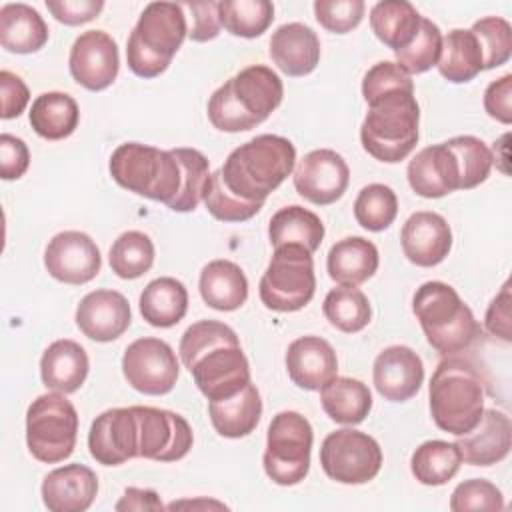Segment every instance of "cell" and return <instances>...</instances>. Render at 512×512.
<instances>
[{
	"instance_id": "7c38bea8",
	"label": "cell",
	"mask_w": 512,
	"mask_h": 512,
	"mask_svg": "<svg viewBox=\"0 0 512 512\" xmlns=\"http://www.w3.org/2000/svg\"><path fill=\"white\" fill-rule=\"evenodd\" d=\"M324 474L340 484H366L382 468V448L366 432L340 428L330 432L320 446Z\"/></svg>"
},
{
	"instance_id": "d4e9b609",
	"label": "cell",
	"mask_w": 512,
	"mask_h": 512,
	"mask_svg": "<svg viewBox=\"0 0 512 512\" xmlns=\"http://www.w3.org/2000/svg\"><path fill=\"white\" fill-rule=\"evenodd\" d=\"M290 380L302 390H320L338 372V358L328 340L300 336L286 350Z\"/></svg>"
},
{
	"instance_id": "52a82bcc",
	"label": "cell",
	"mask_w": 512,
	"mask_h": 512,
	"mask_svg": "<svg viewBox=\"0 0 512 512\" xmlns=\"http://www.w3.org/2000/svg\"><path fill=\"white\" fill-rule=\"evenodd\" d=\"M186 36L188 24L182 4L150 2L126 42L128 68L140 78L160 76Z\"/></svg>"
},
{
	"instance_id": "2e32d148",
	"label": "cell",
	"mask_w": 512,
	"mask_h": 512,
	"mask_svg": "<svg viewBox=\"0 0 512 512\" xmlns=\"http://www.w3.org/2000/svg\"><path fill=\"white\" fill-rule=\"evenodd\" d=\"M44 266L58 282L80 286L98 276L102 256L96 242L86 232L64 230L48 242Z\"/></svg>"
},
{
	"instance_id": "ba28073f",
	"label": "cell",
	"mask_w": 512,
	"mask_h": 512,
	"mask_svg": "<svg viewBox=\"0 0 512 512\" xmlns=\"http://www.w3.org/2000/svg\"><path fill=\"white\" fill-rule=\"evenodd\" d=\"M114 182L138 196L170 204L182 186V168L172 150L124 142L110 156Z\"/></svg>"
},
{
	"instance_id": "5bb4252c",
	"label": "cell",
	"mask_w": 512,
	"mask_h": 512,
	"mask_svg": "<svg viewBox=\"0 0 512 512\" xmlns=\"http://www.w3.org/2000/svg\"><path fill=\"white\" fill-rule=\"evenodd\" d=\"M132 408L138 424V458L174 462L188 454L194 436L184 416L154 406Z\"/></svg>"
},
{
	"instance_id": "d590c367",
	"label": "cell",
	"mask_w": 512,
	"mask_h": 512,
	"mask_svg": "<svg viewBox=\"0 0 512 512\" xmlns=\"http://www.w3.org/2000/svg\"><path fill=\"white\" fill-rule=\"evenodd\" d=\"M422 16L406 0H382L370 10V28L394 52L408 46L420 28Z\"/></svg>"
},
{
	"instance_id": "603a6c76",
	"label": "cell",
	"mask_w": 512,
	"mask_h": 512,
	"mask_svg": "<svg viewBox=\"0 0 512 512\" xmlns=\"http://www.w3.org/2000/svg\"><path fill=\"white\" fill-rule=\"evenodd\" d=\"M40 494L50 512H84L98 494V478L84 464H66L44 476Z\"/></svg>"
},
{
	"instance_id": "44dd1931",
	"label": "cell",
	"mask_w": 512,
	"mask_h": 512,
	"mask_svg": "<svg viewBox=\"0 0 512 512\" xmlns=\"http://www.w3.org/2000/svg\"><path fill=\"white\" fill-rule=\"evenodd\" d=\"M404 256L422 268L440 264L452 248V230L444 216L420 210L408 216L400 232Z\"/></svg>"
},
{
	"instance_id": "9a60e30c",
	"label": "cell",
	"mask_w": 512,
	"mask_h": 512,
	"mask_svg": "<svg viewBox=\"0 0 512 512\" xmlns=\"http://www.w3.org/2000/svg\"><path fill=\"white\" fill-rule=\"evenodd\" d=\"M350 182L346 160L330 148L308 152L294 170L296 192L318 206H328L340 200Z\"/></svg>"
},
{
	"instance_id": "8d00e7d4",
	"label": "cell",
	"mask_w": 512,
	"mask_h": 512,
	"mask_svg": "<svg viewBox=\"0 0 512 512\" xmlns=\"http://www.w3.org/2000/svg\"><path fill=\"white\" fill-rule=\"evenodd\" d=\"M28 118L38 136L46 140H64L76 130L80 110L70 94L44 92L32 102Z\"/></svg>"
},
{
	"instance_id": "277c9868",
	"label": "cell",
	"mask_w": 512,
	"mask_h": 512,
	"mask_svg": "<svg viewBox=\"0 0 512 512\" xmlns=\"http://www.w3.org/2000/svg\"><path fill=\"white\" fill-rule=\"evenodd\" d=\"M366 104L368 114L360 126L362 148L386 164L404 160L418 144L420 106L414 86L388 88Z\"/></svg>"
},
{
	"instance_id": "f35d334b",
	"label": "cell",
	"mask_w": 512,
	"mask_h": 512,
	"mask_svg": "<svg viewBox=\"0 0 512 512\" xmlns=\"http://www.w3.org/2000/svg\"><path fill=\"white\" fill-rule=\"evenodd\" d=\"M322 312L336 330L346 334L364 330L372 318L370 302L356 286L332 288L324 298Z\"/></svg>"
},
{
	"instance_id": "e0dca14e",
	"label": "cell",
	"mask_w": 512,
	"mask_h": 512,
	"mask_svg": "<svg viewBox=\"0 0 512 512\" xmlns=\"http://www.w3.org/2000/svg\"><path fill=\"white\" fill-rule=\"evenodd\" d=\"M68 66L72 78L86 90H104L118 76V46L108 32L86 30L74 40L68 56Z\"/></svg>"
},
{
	"instance_id": "f6af8a7d",
	"label": "cell",
	"mask_w": 512,
	"mask_h": 512,
	"mask_svg": "<svg viewBox=\"0 0 512 512\" xmlns=\"http://www.w3.org/2000/svg\"><path fill=\"white\" fill-rule=\"evenodd\" d=\"M456 156L460 168V190H470L480 186L494 164L490 148L476 136H454L446 140Z\"/></svg>"
},
{
	"instance_id": "83f0119b",
	"label": "cell",
	"mask_w": 512,
	"mask_h": 512,
	"mask_svg": "<svg viewBox=\"0 0 512 512\" xmlns=\"http://www.w3.org/2000/svg\"><path fill=\"white\" fill-rule=\"evenodd\" d=\"M378 262V248L370 240L348 236L328 250L326 270L340 286H360L376 274Z\"/></svg>"
},
{
	"instance_id": "1f68e13d",
	"label": "cell",
	"mask_w": 512,
	"mask_h": 512,
	"mask_svg": "<svg viewBox=\"0 0 512 512\" xmlns=\"http://www.w3.org/2000/svg\"><path fill=\"white\" fill-rule=\"evenodd\" d=\"M140 314L154 328L176 326L188 310L186 286L172 278L160 276L146 284L140 294Z\"/></svg>"
},
{
	"instance_id": "d6a6232c",
	"label": "cell",
	"mask_w": 512,
	"mask_h": 512,
	"mask_svg": "<svg viewBox=\"0 0 512 512\" xmlns=\"http://www.w3.org/2000/svg\"><path fill=\"white\" fill-rule=\"evenodd\" d=\"M320 402L330 420L354 426L368 416L372 408V392L356 378L334 376L320 388Z\"/></svg>"
},
{
	"instance_id": "6f0895ef",
	"label": "cell",
	"mask_w": 512,
	"mask_h": 512,
	"mask_svg": "<svg viewBox=\"0 0 512 512\" xmlns=\"http://www.w3.org/2000/svg\"><path fill=\"white\" fill-rule=\"evenodd\" d=\"M484 326L492 336L510 342V282H506L500 294L490 302L484 318Z\"/></svg>"
},
{
	"instance_id": "5b68a950",
	"label": "cell",
	"mask_w": 512,
	"mask_h": 512,
	"mask_svg": "<svg viewBox=\"0 0 512 512\" xmlns=\"http://www.w3.org/2000/svg\"><path fill=\"white\" fill-rule=\"evenodd\" d=\"M434 424L454 436L470 432L484 412L486 382L478 366L462 356H446L434 370L428 386Z\"/></svg>"
},
{
	"instance_id": "ffe728a7",
	"label": "cell",
	"mask_w": 512,
	"mask_h": 512,
	"mask_svg": "<svg viewBox=\"0 0 512 512\" xmlns=\"http://www.w3.org/2000/svg\"><path fill=\"white\" fill-rule=\"evenodd\" d=\"M372 378L384 400L406 402L416 396L424 382V364L412 348L388 346L376 356Z\"/></svg>"
},
{
	"instance_id": "7bdbcfd3",
	"label": "cell",
	"mask_w": 512,
	"mask_h": 512,
	"mask_svg": "<svg viewBox=\"0 0 512 512\" xmlns=\"http://www.w3.org/2000/svg\"><path fill=\"white\" fill-rule=\"evenodd\" d=\"M396 214L398 198L386 184H368L354 200V218L364 230L382 232L396 220Z\"/></svg>"
},
{
	"instance_id": "7a4b0ae2",
	"label": "cell",
	"mask_w": 512,
	"mask_h": 512,
	"mask_svg": "<svg viewBox=\"0 0 512 512\" xmlns=\"http://www.w3.org/2000/svg\"><path fill=\"white\" fill-rule=\"evenodd\" d=\"M296 162L294 144L276 134H260L234 148L218 168L222 184L244 202L264 204L292 172Z\"/></svg>"
},
{
	"instance_id": "74e56055",
	"label": "cell",
	"mask_w": 512,
	"mask_h": 512,
	"mask_svg": "<svg viewBox=\"0 0 512 512\" xmlns=\"http://www.w3.org/2000/svg\"><path fill=\"white\" fill-rule=\"evenodd\" d=\"M462 456L454 442L428 440L422 442L410 458L414 478L424 486H442L460 470Z\"/></svg>"
},
{
	"instance_id": "30bf717a",
	"label": "cell",
	"mask_w": 512,
	"mask_h": 512,
	"mask_svg": "<svg viewBox=\"0 0 512 512\" xmlns=\"http://www.w3.org/2000/svg\"><path fill=\"white\" fill-rule=\"evenodd\" d=\"M314 290L316 274L312 254L298 244L274 248L258 286L262 304L276 312H296L312 300Z\"/></svg>"
},
{
	"instance_id": "7dc6e473",
	"label": "cell",
	"mask_w": 512,
	"mask_h": 512,
	"mask_svg": "<svg viewBox=\"0 0 512 512\" xmlns=\"http://www.w3.org/2000/svg\"><path fill=\"white\" fill-rule=\"evenodd\" d=\"M204 204L206 210L222 222H244L250 220L252 216H256L264 204H252V202H244L240 198H236L234 194L228 192V188L222 184L220 172H212L210 174V182L206 186L204 192Z\"/></svg>"
},
{
	"instance_id": "9f6ffc18",
	"label": "cell",
	"mask_w": 512,
	"mask_h": 512,
	"mask_svg": "<svg viewBox=\"0 0 512 512\" xmlns=\"http://www.w3.org/2000/svg\"><path fill=\"white\" fill-rule=\"evenodd\" d=\"M0 94H2V112H0V116L4 120L20 116L24 112L28 100H30L28 86L24 84V80L20 76H16L10 70L0 72Z\"/></svg>"
},
{
	"instance_id": "60d3db41",
	"label": "cell",
	"mask_w": 512,
	"mask_h": 512,
	"mask_svg": "<svg viewBox=\"0 0 512 512\" xmlns=\"http://www.w3.org/2000/svg\"><path fill=\"white\" fill-rule=\"evenodd\" d=\"M110 268L118 278L134 280L146 274L154 264V244L148 234L128 230L120 234L108 254Z\"/></svg>"
},
{
	"instance_id": "db71d44e",
	"label": "cell",
	"mask_w": 512,
	"mask_h": 512,
	"mask_svg": "<svg viewBox=\"0 0 512 512\" xmlns=\"http://www.w3.org/2000/svg\"><path fill=\"white\" fill-rule=\"evenodd\" d=\"M30 164V150L22 138L12 134L0 136V176L4 180H18Z\"/></svg>"
},
{
	"instance_id": "c3c4849f",
	"label": "cell",
	"mask_w": 512,
	"mask_h": 512,
	"mask_svg": "<svg viewBox=\"0 0 512 512\" xmlns=\"http://www.w3.org/2000/svg\"><path fill=\"white\" fill-rule=\"evenodd\" d=\"M452 512L468 510H504V496L496 484L484 478H472L460 482L450 496Z\"/></svg>"
},
{
	"instance_id": "680465c9",
	"label": "cell",
	"mask_w": 512,
	"mask_h": 512,
	"mask_svg": "<svg viewBox=\"0 0 512 512\" xmlns=\"http://www.w3.org/2000/svg\"><path fill=\"white\" fill-rule=\"evenodd\" d=\"M164 504L160 502L154 490L142 488H126L124 496L116 504V510H162Z\"/></svg>"
},
{
	"instance_id": "ab89813d",
	"label": "cell",
	"mask_w": 512,
	"mask_h": 512,
	"mask_svg": "<svg viewBox=\"0 0 512 512\" xmlns=\"http://www.w3.org/2000/svg\"><path fill=\"white\" fill-rule=\"evenodd\" d=\"M218 20L234 36L256 38L272 24L274 6L268 0H222L218 2Z\"/></svg>"
},
{
	"instance_id": "9c48e42d",
	"label": "cell",
	"mask_w": 512,
	"mask_h": 512,
	"mask_svg": "<svg viewBox=\"0 0 512 512\" xmlns=\"http://www.w3.org/2000/svg\"><path fill=\"white\" fill-rule=\"evenodd\" d=\"M78 412L62 392H48L32 400L26 412V444L44 464L66 460L76 446Z\"/></svg>"
},
{
	"instance_id": "ac0fdd59",
	"label": "cell",
	"mask_w": 512,
	"mask_h": 512,
	"mask_svg": "<svg viewBox=\"0 0 512 512\" xmlns=\"http://www.w3.org/2000/svg\"><path fill=\"white\" fill-rule=\"evenodd\" d=\"M90 456L104 466L138 458V424L134 408H110L96 416L88 432Z\"/></svg>"
},
{
	"instance_id": "e575fe53",
	"label": "cell",
	"mask_w": 512,
	"mask_h": 512,
	"mask_svg": "<svg viewBox=\"0 0 512 512\" xmlns=\"http://www.w3.org/2000/svg\"><path fill=\"white\" fill-rule=\"evenodd\" d=\"M270 244L274 248L284 244H298L314 254L324 238V224L322 220L308 208L298 204L280 208L268 224Z\"/></svg>"
},
{
	"instance_id": "484cf974",
	"label": "cell",
	"mask_w": 512,
	"mask_h": 512,
	"mask_svg": "<svg viewBox=\"0 0 512 512\" xmlns=\"http://www.w3.org/2000/svg\"><path fill=\"white\" fill-rule=\"evenodd\" d=\"M270 58L286 76H306L320 62V40L302 22L282 24L272 32Z\"/></svg>"
},
{
	"instance_id": "836d02e7",
	"label": "cell",
	"mask_w": 512,
	"mask_h": 512,
	"mask_svg": "<svg viewBox=\"0 0 512 512\" xmlns=\"http://www.w3.org/2000/svg\"><path fill=\"white\" fill-rule=\"evenodd\" d=\"M438 72L452 84L474 80L484 70L482 48L472 30L454 28L442 38Z\"/></svg>"
},
{
	"instance_id": "b9f144b4",
	"label": "cell",
	"mask_w": 512,
	"mask_h": 512,
	"mask_svg": "<svg viewBox=\"0 0 512 512\" xmlns=\"http://www.w3.org/2000/svg\"><path fill=\"white\" fill-rule=\"evenodd\" d=\"M172 154L182 168V186L168 208L174 212H192L204 198L206 186L210 182L208 158L196 148H172Z\"/></svg>"
},
{
	"instance_id": "cb8c5ba5",
	"label": "cell",
	"mask_w": 512,
	"mask_h": 512,
	"mask_svg": "<svg viewBox=\"0 0 512 512\" xmlns=\"http://www.w3.org/2000/svg\"><path fill=\"white\" fill-rule=\"evenodd\" d=\"M462 462L472 466H492L504 460L512 446L510 418L494 408L482 412L480 422L454 442Z\"/></svg>"
},
{
	"instance_id": "681fc988",
	"label": "cell",
	"mask_w": 512,
	"mask_h": 512,
	"mask_svg": "<svg viewBox=\"0 0 512 512\" xmlns=\"http://www.w3.org/2000/svg\"><path fill=\"white\" fill-rule=\"evenodd\" d=\"M362 0H316L314 14L322 28L334 34H346L356 28L364 16Z\"/></svg>"
},
{
	"instance_id": "4316f807",
	"label": "cell",
	"mask_w": 512,
	"mask_h": 512,
	"mask_svg": "<svg viewBox=\"0 0 512 512\" xmlns=\"http://www.w3.org/2000/svg\"><path fill=\"white\" fill-rule=\"evenodd\" d=\"M88 370L90 360L86 350L70 338H60L52 342L40 358L42 384L54 392H76L84 384Z\"/></svg>"
},
{
	"instance_id": "11a10c76",
	"label": "cell",
	"mask_w": 512,
	"mask_h": 512,
	"mask_svg": "<svg viewBox=\"0 0 512 512\" xmlns=\"http://www.w3.org/2000/svg\"><path fill=\"white\" fill-rule=\"evenodd\" d=\"M484 110L490 118L510 124L512 122V74L488 84L484 92Z\"/></svg>"
},
{
	"instance_id": "4dcf8cb0",
	"label": "cell",
	"mask_w": 512,
	"mask_h": 512,
	"mask_svg": "<svg viewBox=\"0 0 512 512\" xmlns=\"http://www.w3.org/2000/svg\"><path fill=\"white\" fill-rule=\"evenodd\" d=\"M48 42V26L28 4H4L0 10V44L8 52L32 54Z\"/></svg>"
},
{
	"instance_id": "ee69618b",
	"label": "cell",
	"mask_w": 512,
	"mask_h": 512,
	"mask_svg": "<svg viewBox=\"0 0 512 512\" xmlns=\"http://www.w3.org/2000/svg\"><path fill=\"white\" fill-rule=\"evenodd\" d=\"M442 50V32L440 28L428 20H420V28L412 42L400 50H396V64L408 74H422L438 64Z\"/></svg>"
},
{
	"instance_id": "8992f818",
	"label": "cell",
	"mask_w": 512,
	"mask_h": 512,
	"mask_svg": "<svg viewBox=\"0 0 512 512\" xmlns=\"http://www.w3.org/2000/svg\"><path fill=\"white\" fill-rule=\"evenodd\" d=\"M412 310L428 344L442 356L464 352L480 338V324L460 294L446 282H424L412 298Z\"/></svg>"
},
{
	"instance_id": "f5cc1de1",
	"label": "cell",
	"mask_w": 512,
	"mask_h": 512,
	"mask_svg": "<svg viewBox=\"0 0 512 512\" xmlns=\"http://www.w3.org/2000/svg\"><path fill=\"white\" fill-rule=\"evenodd\" d=\"M46 8L50 14L66 24V26H78L94 20L102 8V0H46Z\"/></svg>"
},
{
	"instance_id": "6da1fadb",
	"label": "cell",
	"mask_w": 512,
	"mask_h": 512,
	"mask_svg": "<svg viewBox=\"0 0 512 512\" xmlns=\"http://www.w3.org/2000/svg\"><path fill=\"white\" fill-rule=\"evenodd\" d=\"M178 352L208 402L230 398L252 382L240 340L224 322H194L182 334Z\"/></svg>"
},
{
	"instance_id": "8fae6325",
	"label": "cell",
	"mask_w": 512,
	"mask_h": 512,
	"mask_svg": "<svg viewBox=\"0 0 512 512\" xmlns=\"http://www.w3.org/2000/svg\"><path fill=\"white\" fill-rule=\"evenodd\" d=\"M312 426L294 410L278 412L266 434L264 472L278 486H294L302 482L310 470Z\"/></svg>"
},
{
	"instance_id": "f546056e",
	"label": "cell",
	"mask_w": 512,
	"mask_h": 512,
	"mask_svg": "<svg viewBox=\"0 0 512 512\" xmlns=\"http://www.w3.org/2000/svg\"><path fill=\"white\" fill-rule=\"evenodd\" d=\"M208 414L214 430L224 438H242L254 432L262 416V400L258 388L250 382L244 390L230 398L210 400Z\"/></svg>"
},
{
	"instance_id": "3957f363",
	"label": "cell",
	"mask_w": 512,
	"mask_h": 512,
	"mask_svg": "<svg viewBox=\"0 0 512 512\" xmlns=\"http://www.w3.org/2000/svg\"><path fill=\"white\" fill-rule=\"evenodd\" d=\"M282 96L280 76L264 64H252L214 90L208 118L222 132H246L262 124L280 106Z\"/></svg>"
},
{
	"instance_id": "bcb514c9",
	"label": "cell",
	"mask_w": 512,
	"mask_h": 512,
	"mask_svg": "<svg viewBox=\"0 0 512 512\" xmlns=\"http://www.w3.org/2000/svg\"><path fill=\"white\" fill-rule=\"evenodd\" d=\"M470 30L482 48L484 70L498 68L508 62L512 54V26L508 20L500 16H486L476 20Z\"/></svg>"
},
{
	"instance_id": "f907efd6",
	"label": "cell",
	"mask_w": 512,
	"mask_h": 512,
	"mask_svg": "<svg viewBox=\"0 0 512 512\" xmlns=\"http://www.w3.org/2000/svg\"><path fill=\"white\" fill-rule=\"evenodd\" d=\"M396 86H414V82L396 62L382 60V62L374 64L364 74L362 96H364V100H370L372 96H376L388 88H396Z\"/></svg>"
},
{
	"instance_id": "816d5d0a",
	"label": "cell",
	"mask_w": 512,
	"mask_h": 512,
	"mask_svg": "<svg viewBox=\"0 0 512 512\" xmlns=\"http://www.w3.org/2000/svg\"><path fill=\"white\" fill-rule=\"evenodd\" d=\"M182 8L190 10L192 24L188 28V38L192 42H208L220 34L218 2H184Z\"/></svg>"
},
{
	"instance_id": "f1b7e54d",
	"label": "cell",
	"mask_w": 512,
	"mask_h": 512,
	"mask_svg": "<svg viewBox=\"0 0 512 512\" xmlns=\"http://www.w3.org/2000/svg\"><path fill=\"white\" fill-rule=\"evenodd\" d=\"M202 300L220 312L238 310L248 298V280L244 270L230 260L208 262L198 280Z\"/></svg>"
},
{
	"instance_id": "d6986e66",
	"label": "cell",
	"mask_w": 512,
	"mask_h": 512,
	"mask_svg": "<svg viewBox=\"0 0 512 512\" xmlns=\"http://www.w3.org/2000/svg\"><path fill=\"white\" fill-rule=\"evenodd\" d=\"M132 322L130 304L124 294L116 290L88 292L76 308V326L80 332L96 342H112L120 338Z\"/></svg>"
},
{
	"instance_id": "4fadbf2b",
	"label": "cell",
	"mask_w": 512,
	"mask_h": 512,
	"mask_svg": "<svg viewBox=\"0 0 512 512\" xmlns=\"http://www.w3.org/2000/svg\"><path fill=\"white\" fill-rule=\"evenodd\" d=\"M122 374L134 390L148 396H162L176 386L180 364L168 342L144 336L124 350Z\"/></svg>"
},
{
	"instance_id": "7402d4cb",
	"label": "cell",
	"mask_w": 512,
	"mask_h": 512,
	"mask_svg": "<svg viewBox=\"0 0 512 512\" xmlns=\"http://www.w3.org/2000/svg\"><path fill=\"white\" fill-rule=\"evenodd\" d=\"M410 188L422 198H442L460 190V168L446 142L422 148L406 168Z\"/></svg>"
}]
</instances>
